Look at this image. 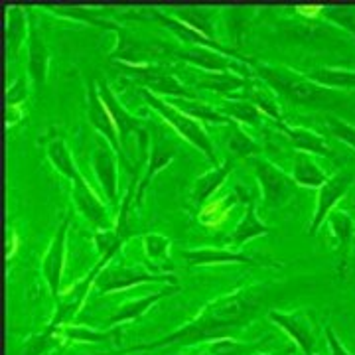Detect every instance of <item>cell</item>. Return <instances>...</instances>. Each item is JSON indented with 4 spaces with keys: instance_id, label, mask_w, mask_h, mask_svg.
Here are the masks:
<instances>
[{
    "instance_id": "obj_1",
    "label": "cell",
    "mask_w": 355,
    "mask_h": 355,
    "mask_svg": "<svg viewBox=\"0 0 355 355\" xmlns=\"http://www.w3.org/2000/svg\"><path fill=\"white\" fill-rule=\"evenodd\" d=\"M265 292L266 284H261V282L247 284L239 291L207 302L198 316L191 318L188 324H184L182 328H178L172 334L148 343L123 347V349H116L107 355L146 354V352H156L162 347H190L196 343L229 338L231 331L247 326L257 316L261 302L265 298Z\"/></svg>"
},
{
    "instance_id": "obj_2",
    "label": "cell",
    "mask_w": 355,
    "mask_h": 355,
    "mask_svg": "<svg viewBox=\"0 0 355 355\" xmlns=\"http://www.w3.org/2000/svg\"><path fill=\"white\" fill-rule=\"evenodd\" d=\"M254 77L265 81L277 95L280 93L300 107L324 109V107L343 101V97H345L340 91L320 87L318 83L310 81L302 71H294L286 65L257 64L254 65Z\"/></svg>"
},
{
    "instance_id": "obj_3",
    "label": "cell",
    "mask_w": 355,
    "mask_h": 355,
    "mask_svg": "<svg viewBox=\"0 0 355 355\" xmlns=\"http://www.w3.org/2000/svg\"><path fill=\"white\" fill-rule=\"evenodd\" d=\"M142 97H144L146 105L153 111L160 114L164 119V123H168L172 127V130L176 132L180 139L190 142L191 146L198 148L211 164L219 166V156L216 153V144H214L211 137L207 135V130L202 127V123H198L196 119H191L186 113H182L168 99H162V97L154 95L150 91H146L144 87H142Z\"/></svg>"
},
{
    "instance_id": "obj_4",
    "label": "cell",
    "mask_w": 355,
    "mask_h": 355,
    "mask_svg": "<svg viewBox=\"0 0 355 355\" xmlns=\"http://www.w3.org/2000/svg\"><path fill=\"white\" fill-rule=\"evenodd\" d=\"M146 282H160L164 286L166 284L178 286V277H174V272H154L144 266L119 265V263L111 261L97 277L93 291L97 294H109V292L127 291V288L146 284Z\"/></svg>"
},
{
    "instance_id": "obj_5",
    "label": "cell",
    "mask_w": 355,
    "mask_h": 355,
    "mask_svg": "<svg viewBox=\"0 0 355 355\" xmlns=\"http://www.w3.org/2000/svg\"><path fill=\"white\" fill-rule=\"evenodd\" d=\"M251 166H253L254 178L259 182L261 198L266 209H282L294 200L296 190H298L294 178L288 176L284 170H280L279 166L272 164L263 156L251 158Z\"/></svg>"
},
{
    "instance_id": "obj_6",
    "label": "cell",
    "mask_w": 355,
    "mask_h": 355,
    "mask_svg": "<svg viewBox=\"0 0 355 355\" xmlns=\"http://www.w3.org/2000/svg\"><path fill=\"white\" fill-rule=\"evenodd\" d=\"M125 73L140 81L146 91L162 99H196V93L190 87H186L176 76L166 71L156 65L140 64H123Z\"/></svg>"
},
{
    "instance_id": "obj_7",
    "label": "cell",
    "mask_w": 355,
    "mask_h": 355,
    "mask_svg": "<svg viewBox=\"0 0 355 355\" xmlns=\"http://www.w3.org/2000/svg\"><path fill=\"white\" fill-rule=\"evenodd\" d=\"M182 259L190 266H219V265H247L266 266V268H280V263L270 259H259L253 254L233 251L225 247H196V249H182Z\"/></svg>"
},
{
    "instance_id": "obj_8",
    "label": "cell",
    "mask_w": 355,
    "mask_h": 355,
    "mask_svg": "<svg viewBox=\"0 0 355 355\" xmlns=\"http://www.w3.org/2000/svg\"><path fill=\"white\" fill-rule=\"evenodd\" d=\"M266 318L279 326L292 342L296 343V347L302 352V355H314L318 349V336L314 322L310 320L308 312L304 308L292 310V312H280V310H270Z\"/></svg>"
},
{
    "instance_id": "obj_9",
    "label": "cell",
    "mask_w": 355,
    "mask_h": 355,
    "mask_svg": "<svg viewBox=\"0 0 355 355\" xmlns=\"http://www.w3.org/2000/svg\"><path fill=\"white\" fill-rule=\"evenodd\" d=\"M180 58L193 67L203 69L205 73H235V76H241L245 79L254 77V71L249 67L251 62L237 60V58H231V55H225L221 51L202 48V46H188L180 53Z\"/></svg>"
},
{
    "instance_id": "obj_10",
    "label": "cell",
    "mask_w": 355,
    "mask_h": 355,
    "mask_svg": "<svg viewBox=\"0 0 355 355\" xmlns=\"http://www.w3.org/2000/svg\"><path fill=\"white\" fill-rule=\"evenodd\" d=\"M354 182L355 174L347 172V170H340V172L331 174L326 180V184L318 190L316 207H314V216H312V221H310L308 235H312V237L318 235V231L324 227L326 219L336 209V205L347 196V191L354 186Z\"/></svg>"
},
{
    "instance_id": "obj_11",
    "label": "cell",
    "mask_w": 355,
    "mask_h": 355,
    "mask_svg": "<svg viewBox=\"0 0 355 355\" xmlns=\"http://www.w3.org/2000/svg\"><path fill=\"white\" fill-rule=\"evenodd\" d=\"M67 231H69V217H64L60 227L51 239L48 251L42 259V277L50 288L51 298L58 304L62 298V277L65 266V245H67Z\"/></svg>"
},
{
    "instance_id": "obj_12",
    "label": "cell",
    "mask_w": 355,
    "mask_h": 355,
    "mask_svg": "<svg viewBox=\"0 0 355 355\" xmlns=\"http://www.w3.org/2000/svg\"><path fill=\"white\" fill-rule=\"evenodd\" d=\"M91 168L97 178L101 191L111 203H116L119 198V154L113 146L101 137H97V144L91 153Z\"/></svg>"
},
{
    "instance_id": "obj_13",
    "label": "cell",
    "mask_w": 355,
    "mask_h": 355,
    "mask_svg": "<svg viewBox=\"0 0 355 355\" xmlns=\"http://www.w3.org/2000/svg\"><path fill=\"white\" fill-rule=\"evenodd\" d=\"M87 121L91 127L95 128L99 132V137L105 139L113 150L119 154V158L128 166V158L125 150H123V144H121V137H119V130H116V125H114L113 116L109 113L107 105L103 103L101 95H99V89H97V83H91L87 91Z\"/></svg>"
},
{
    "instance_id": "obj_14",
    "label": "cell",
    "mask_w": 355,
    "mask_h": 355,
    "mask_svg": "<svg viewBox=\"0 0 355 355\" xmlns=\"http://www.w3.org/2000/svg\"><path fill=\"white\" fill-rule=\"evenodd\" d=\"M71 200L76 203V209L81 216L93 223L97 229H111V216L105 202L93 191V188L87 184L83 174L71 182Z\"/></svg>"
},
{
    "instance_id": "obj_15",
    "label": "cell",
    "mask_w": 355,
    "mask_h": 355,
    "mask_svg": "<svg viewBox=\"0 0 355 355\" xmlns=\"http://www.w3.org/2000/svg\"><path fill=\"white\" fill-rule=\"evenodd\" d=\"M26 55L28 64L26 71L32 81V85L38 89L46 85L48 81V71H50V50L42 30L36 24L34 16H30V32H28V42H26Z\"/></svg>"
},
{
    "instance_id": "obj_16",
    "label": "cell",
    "mask_w": 355,
    "mask_h": 355,
    "mask_svg": "<svg viewBox=\"0 0 355 355\" xmlns=\"http://www.w3.org/2000/svg\"><path fill=\"white\" fill-rule=\"evenodd\" d=\"M176 154L178 146L174 144V140H170L168 137H156L154 139L148 160H146V166H144V174L140 176L139 190H137V205H140V202H142L144 191L150 186V182L164 170L166 166L172 164Z\"/></svg>"
},
{
    "instance_id": "obj_17",
    "label": "cell",
    "mask_w": 355,
    "mask_h": 355,
    "mask_svg": "<svg viewBox=\"0 0 355 355\" xmlns=\"http://www.w3.org/2000/svg\"><path fill=\"white\" fill-rule=\"evenodd\" d=\"M97 89H99V95H101L103 103L107 105V109H109V113L113 116L114 125H116V130H119V137H121V144H123V150L127 154V142L130 139V135H137V132H144L142 127H144V123L137 119L135 114H130L121 105L119 101V97L113 93V89L109 87V83L107 81H99L97 83Z\"/></svg>"
},
{
    "instance_id": "obj_18",
    "label": "cell",
    "mask_w": 355,
    "mask_h": 355,
    "mask_svg": "<svg viewBox=\"0 0 355 355\" xmlns=\"http://www.w3.org/2000/svg\"><path fill=\"white\" fill-rule=\"evenodd\" d=\"M237 99H245V101L253 103L254 107L265 114L266 119L275 121L277 125L284 123V114H282V109H280L279 95L268 87L265 81H261L257 77L247 79V85L237 95Z\"/></svg>"
},
{
    "instance_id": "obj_19",
    "label": "cell",
    "mask_w": 355,
    "mask_h": 355,
    "mask_svg": "<svg viewBox=\"0 0 355 355\" xmlns=\"http://www.w3.org/2000/svg\"><path fill=\"white\" fill-rule=\"evenodd\" d=\"M172 288H174V286H164V288L153 292V294H146V296H140V298H130L127 302H123V304L116 308V312H114L113 316L105 322V328H114V326H123V324H127V322L139 320V318L144 316L156 302H160L162 298L170 296V294H172Z\"/></svg>"
},
{
    "instance_id": "obj_20",
    "label": "cell",
    "mask_w": 355,
    "mask_h": 355,
    "mask_svg": "<svg viewBox=\"0 0 355 355\" xmlns=\"http://www.w3.org/2000/svg\"><path fill=\"white\" fill-rule=\"evenodd\" d=\"M272 233V227L263 223V219L257 214V202H249L245 211H243L241 219L235 223V227L229 235V245L233 249H241L245 243L253 241L257 237H265V235H270Z\"/></svg>"
},
{
    "instance_id": "obj_21",
    "label": "cell",
    "mask_w": 355,
    "mask_h": 355,
    "mask_svg": "<svg viewBox=\"0 0 355 355\" xmlns=\"http://www.w3.org/2000/svg\"><path fill=\"white\" fill-rule=\"evenodd\" d=\"M277 128L286 139L291 140L292 146L296 150H300V153H308L312 154V156H324V158H331L334 156L330 144L326 142V139L320 137L316 130H312V128L292 127L286 121L277 125Z\"/></svg>"
},
{
    "instance_id": "obj_22",
    "label": "cell",
    "mask_w": 355,
    "mask_h": 355,
    "mask_svg": "<svg viewBox=\"0 0 355 355\" xmlns=\"http://www.w3.org/2000/svg\"><path fill=\"white\" fill-rule=\"evenodd\" d=\"M231 172H233V158L225 160L223 164L211 166L205 174L198 176L190 193L191 203L193 205H203V203L209 202L214 198V193L225 184V180H227Z\"/></svg>"
},
{
    "instance_id": "obj_23",
    "label": "cell",
    "mask_w": 355,
    "mask_h": 355,
    "mask_svg": "<svg viewBox=\"0 0 355 355\" xmlns=\"http://www.w3.org/2000/svg\"><path fill=\"white\" fill-rule=\"evenodd\" d=\"M55 334L62 340L73 343H119V340L123 338V328L114 326L107 330H95L79 324H64L55 330Z\"/></svg>"
},
{
    "instance_id": "obj_24",
    "label": "cell",
    "mask_w": 355,
    "mask_h": 355,
    "mask_svg": "<svg viewBox=\"0 0 355 355\" xmlns=\"http://www.w3.org/2000/svg\"><path fill=\"white\" fill-rule=\"evenodd\" d=\"M292 178H294L296 186H300V188L320 190L330 176L318 166L312 154L296 150L292 156Z\"/></svg>"
},
{
    "instance_id": "obj_25",
    "label": "cell",
    "mask_w": 355,
    "mask_h": 355,
    "mask_svg": "<svg viewBox=\"0 0 355 355\" xmlns=\"http://www.w3.org/2000/svg\"><path fill=\"white\" fill-rule=\"evenodd\" d=\"M310 81L318 83L320 87L331 89V91H347V89H355V69H343V67H314L302 71Z\"/></svg>"
},
{
    "instance_id": "obj_26",
    "label": "cell",
    "mask_w": 355,
    "mask_h": 355,
    "mask_svg": "<svg viewBox=\"0 0 355 355\" xmlns=\"http://www.w3.org/2000/svg\"><path fill=\"white\" fill-rule=\"evenodd\" d=\"M30 32V18L20 6H10L6 12V46H8V58L16 60L18 51L28 42Z\"/></svg>"
},
{
    "instance_id": "obj_27",
    "label": "cell",
    "mask_w": 355,
    "mask_h": 355,
    "mask_svg": "<svg viewBox=\"0 0 355 355\" xmlns=\"http://www.w3.org/2000/svg\"><path fill=\"white\" fill-rule=\"evenodd\" d=\"M142 247H144V253H146L150 265H153L154 272H172L174 270V263L170 259L172 241L166 235H162V233H146L142 237Z\"/></svg>"
},
{
    "instance_id": "obj_28",
    "label": "cell",
    "mask_w": 355,
    "mask_h": 355,
    "mask_svg": "<svg viewBox=\"0 0 355 355\" xmlns=\"http://www.w3.org/2000/svg\"><path fill=\"white\" fill-rule=\"evenodd\" d=\"M168 101L172 103L176 109H180L182 113L196 119L198 123L205 121V123L216 125V127H227V125H231V119L219 113V109L207 105V103L198 101V99H168Z\"/></svg>"
},
{
    "instance_id": "obj_29",
    "label": "cell",
    "mask_w": 355,
    "mask_h": 355,
    "mask_svg": "<svg viewBox=\"0 0 355 355\" xmlns=\"http://www.w3.org/2000/svg\"><path fill=\"white\" fill-rule=\"evenodd\" d=\"M219 113L225 114L237 125H249V127L259 128L263 125L265 114L261 113L253 103L245 101V99H225L219 105Z\"/></svg>"
},
{
    "instance_id": "obj_30",
    "label": "cell",
    "mask_w": 355,
    "mask_h": 355,
    "mask_svg": "<svg viewBox=\"0 0 355 355\" xmlns=\"http://www.w3.org/2000/svg\"><path fill=\"white\" fill-rule=\"evenodd\" d=\"M46 154H48V160L51 162V166L62 174L64 178H67L69 182H73L81 172L77 170L76 160L69 153V146L64 140V137H53V139L46 144Z\"/></svg>"
},
{
    "instance_id": "obj_31",
    "label": "cell",
    "mask_w": 355,
    "mask_h": 355,
    "mask_svg": "<svg viewBox=\"0 0 355 355\" xmlns=\"http://www.w3.org/2000/svg\"><path fill=\"white\" fill-rule=\"evenodd\" d=\"M227 130L229 132L225 135V146H227V150L231 153L233 158H239V160L241 158H249L251 160V158L261 154V144L251 135H247L241 125L231 121V125H227Z\"/></svg>"
},
{
    "instance_id": "obj_32",
    "label": "cell",
    "mask_w": 355,
    "mask_h": 355,
    "mask_svg": "<svg viewBox=\"0 0 355 355\" xmlns=\"http://www.w3.org/2000/svg\"><path fill=\"white\" fill-rule=\"evenodd\" d=\"M247 85V79L235 73H207L198 81V87L207 89L219 93L227 99H237V95L241 93L243 87Z\"/></svg>"
},
{
    "instance_id": "obj_33",
    "label": "cell",
    "mask_w": 355,
    "mask_h": 355,
    "mask_svg": "<svg viewBox=\"0 0 355 355\" xmlns=\"http://www.w3.org/2000/svg\"><path fill=\"white\" fill-rule=\"evenodd\" d=\"M324 227H328L330 233V239L334 243V247L338 249H345L349 243L354 241L355 237V221L354 217L349 216L347 211H340V209H334Z\"/></svg>"
},
{
    "instance_id": "obj_34",
    "label": "cell",
    "mask_w": 355,
    "mask_h": 355,
    "mask_svg": "<svg viewBox=\"0 0 355 355\" xmlns=\"http://www.w3.org/2000/svg\"><path fill=\"white\" fill-rule=\"evenodd\" d=\"M237 200H239L237 193L229 191L221 198L203 203L202 209H200V223L205 225V227H219L227 219V216L231 214V207L237 203Z\"/></svg>"
},
{
    "instance_id": "obj_35",
    "label": "cell",
    "mask_w": 355,
    "mask_h": 355,
    "mask_svg": "<svg viewBox=\"0 0 355 355\" xmlns=\"http://www.w3.org/2000/svg\"><path fill=\"white\" fill-rule=\"evenodd\" d=\"M170 16H174L182 24L190 26L191 30L200 32L207 40H216V28H214V12L211 10H203V8H184V10H170Z\"/></svg>"
},
{
    "instance_id": "obj_36",
    "label": "cell",
    "mask_w": 355,
    "mask_h": 355,
    "mask_svg": "<svg viewBox=\"0 0 355 355\" xmlns=\"http://www.w3.org/2000/svg\"><path fill=\"white\" fill-rule=\"evenodd\" d=\"M60 340H62V338H60L55 331H51L46 328L40 336H34V338H30V340L26 342L24 349H22V354L20 355H44L46 352H50L53 345H58Z\"/></svg>"
},
{
    "instance_id": "obj_37",
    "label": "cell",
    "mask_w": 355,
    "mask_h": 355,
    "mask_svg": "<svg viewBox=\"0 0 355 355\" xmlns=\"http://www.w3.org/2000/svg\"><path fill=\"white\" fill-rule=\"evenodd\" d=\"M326 127H328V130H330L336 139L342 140L345 146H349V148H354L355 150V125L345 123L340 116L328 114V116H326Z\"/></svg>"
},
{
    "instance_id": "obj_38",
    "label": "cell",
    "mask_w": 355,
    "mask_h": 355,
    "mask_svg": "<svg viewBox=\"0 0 355 355\" xmlns=\"http://www.w3.org/2000/svg\"><path fill=\"white\" fill-rule=\"evenodd\" d=\"M322 18L342 26L343 30L355 36V8H324Z\"/></svg>"
},
{
    "instance_id": "obj_39",
    "label": "cell",
    "mask_w": 355,
    "mask_h": 355,
    "mask_svg": "<svg viewBox=\"0 0 355 355\" xmlns=\"http://www.w3.org/2000/svg\"><path fill=\"white\" fill-rule=\"evenodd\" d=\"M326 342H328L330 355H352L347 352V347L342 343V340L338 338V334H336V330L331 326H326Z\"/></svg>"
},
{
    "instance_id": "obj_40",
    "label": "cell",
    "mask_w": 355,
    "mask_h": 355,
    "mask_svg": "<svg viewBox=\"0 0 355 355\" xmlns=\"http://www.w3.org/2000/svg\"><path fill=\"white\" fill-rule=\"evenodd\" d=\"M26 97H28V89H26L24 77H18L12 87L8 89V105H20Z\"/></svg>"
},
{
    "instance_id": "obj_41",
    "label": "cell",
    "mask_w": 355,
    "mask_h": 355,
    "mask_svg": "<svg viewBox=\"0 0 355 355\" xmlns=\"http://www.w3.org/2000/svg\"><path fill=\"white\" fill-rule=\"evenodd\" d=\"M180 355H216V352L211 347V342H203L190 345V347H184V352Z\"/></svg>"
},
{
    "instance_id": "obj_42",
    "label": "cell",
    "mask_w": 355,
    "mask_h": 355,
    "mask_svg": "<svg viewBox=\"0 0 355 355\" xmlns=\"http://www.w3.org/2000/svg\"><path fill=\"white\" fill-rule=\"evenodd\" d=\"M324 8L326 6H322V4H310V6H296V12L300 14V16H304V18L314 20V18L324 14Z\"/></svg>"
},
{
    "instance_id": "obj_43",
    "label": "cell",
    "mask_w": 355,
    "mask_h": 355,
    "mask_svg": "<svg viewBox=\"0 0 355 355\" xmlns=\"http://www.w3.org/2000/svg\"><path fill=\"white\" fill-rule=\"evenodd\" d=\"M22 116L20 105H8V123H16Z\"/></svg>"
},
{
    "instance_id": "obj_44",
    "label": "cell",
    "mask_w": 355,
    "mask_h": 355,
    "mask_svg": "<svg viewBox=\"0 0 355 355\" xmlns=\"http://www.w3.org/2000/svg\"><path fill=\"white\" fill-rule=\"evenodd\" d=\"M254 355H272V354H263V352H259V354H254Z\"/></svg>"
},
{
    "instance_id": "obj_45",
    "label": "cell",
    "mask_w": 355,
    "mask_h": 355,
    "mask_svg": "<svg viewBox=\"0 0 355 355\" xmlns=\"http://www.w3.org/2000/svg\"><path fill=\"white\" fill-rule=\"evenodd\" d=\"M314 355H320V354H314Z\"/></svg>"
}]
</instances>
